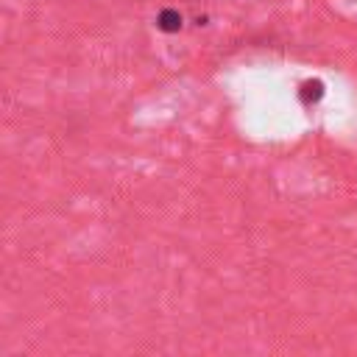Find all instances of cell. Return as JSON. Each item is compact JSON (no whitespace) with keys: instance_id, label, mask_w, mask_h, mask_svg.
<instances>
[{"instance_id":"cell-1","label":"cell","mask_w":357,"mask_h":357,"mask_svg":"<svg viewBox=\"0 0 357 357\" xmlns=\"http://www.w3.org/2000/svg\"><path fill=\"white\" fill-rule=\"evenodd\" d=\"M156 25H159L165 33H176V31L181 28V14H178V11H173V8H165V11H159Z\"/></svg>"}]
</instances>
